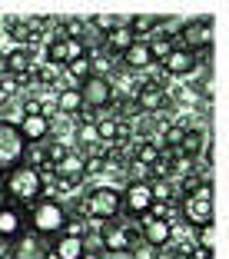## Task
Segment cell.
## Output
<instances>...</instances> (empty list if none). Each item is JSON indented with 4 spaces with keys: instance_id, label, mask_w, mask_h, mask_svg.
<instances>
[{
    "instance_id": "obj_10",
    "label": "cell",
    "mask_w": 229,
    "mask_h": 259,
    "mask_svg": "<svg viewBox=\"0 0 229 259\" xmlns=\"http://www.w3.org/2000/svg\"><path fill=\"white\" fill-rule=\"evenodd\" d=\"M209 44H213V20H206V17H199V20H190L183 23V44L190 54H209Z\"/></svg>"
},
{
    "instance_id": "obj_20",
    "label": "cell",
    "mask_w": 229,
    "mask_h": 259,
    "mask_svg": "<svg viewBox=\"0 0 229 259\" xmlns=\"http://www.w3.org/2000/svg\"><path fill=\"white\" fill-rule=\"evenodd\" d=\"M120 60H123V67H126V70H150L153 67V57H150L146 40H136L126 54H120Z\"/></svg>"
},
{
    "instance_id": "obj_33",
    "label": "cell",
    "mask_w": 229,
    "mask_h": 259,
    "mask_svg": "<svg viewBox=\"0 0 229 259\" xmlns=\"http://www.w3.org/2000/svg\"><path fill=\"white\" fill-rule=\"evenodd\" d=\"M80 259H103V252H100V249H90V246H86V249H83V256H80Z\"/></svg>"
},
{
    "instance_id": "obj_16",
    "label": "cell",
    "mask_w": 229,
    "mask_h": 259,
    "mask_svg": "<svg viewBox=\"0 0 229 259\" xmlns=\"http://www.w3.org/2000/svg\"><path fill=\"white\" fill-rule=\"evenodd\" d=\"M7 57V73L17 76V80H30L33 70H37V60H33V50L30 47H14Z\"/></svg>"
},
{
    "instance_id": "obj_25",
    "label": "cell",
    "mask_w": 229,
    "mask_h": 259,
    "mask_svg": "<svg viewBox=\"0 0 229 259\" xmlns=\"http://www.w3.org/2000/svg\"><path fill=\"white\" fill-rule=\"evenodd\" d=\"M7 30H10V37H14L20 47H27L30 40H37V27H33V20H10Z\"/></svg>"
},
{
    "instance_id": "obj_32",
    "label": "cell",
    "mask_w": 229,
    "mask_h": 259,
    "mask_svg": "<svg viewBox=\"0 0 229 259\" xmlns=\"http://www.w3.org/2000/svg\"><path fill=\"white\" fill-rule=\"evenodd\" d=\"M80 143H100V140H97V130H93V126H83V130H80Z\"/></svg>"
},
{
    "instance_id": "obj_24",
    "label": "cell",
    "mask_w": 229,
    "mask_h": 259,
    "mask_svg": "<svg viewBox=\"0 0 229 259\" xmlns=\"http://www.w3.org/2000/svg\"><path fill=\"white\" fill-rule=\"evenodd\" d=\"M126 27H130V33L136 40H150V33L160 30L163 20H160V17H130V20H126Z\"/></svg>"
},
{
    "instance_id": "obj_35",
    "label": "cell",
    "mask_w": 229,
    "mask_h": 259,
    "mask_svg": "<svg viewBox=\"0 0 229 259\" xmlns=\"http://www.w3.org/2000/svg\"><path fill=\"white\" fill-rule=\"evenodd\" d=\"M113 259H130V256H113Z\"/></svg>"
},
{
    "instance_id": "obj_17",
    "label": "cell",
    "mask_w": 229,
    "mask_h": 259,
    "mask_svg": "<svg viewBox=\"0 0 229 259\" xmlns=\"http://www.w3.org/2000/svg\"><path fill=\"white\" fill-rule=\"evenodd\" d=\"M50 243V259H80L86 249V239L70 236V233H60V236L47 239Z\"/></svg>"
},
{
    "instance_id": "obj_19",
    "label": "cell",
    "mask_w": 229,
    "mask_h": 259,
    "mask_svg": "<svg viewBox=\"0 0 229 259\" xmlns=\"http://www.w3.org/2000/svg\"><path fill=\"white\" fill-rule=\"evenodd\" d=\"M133 44H136V37L130 33V27H126V20H123L120 27H113V30H110L107 37H103V50H107V54H113V57L126 54V50H130Z\"/></svg>"
},
{
    "instance_id": "obj_36",
    "label": "cell",
    "mask_w": 229,
    "mask_h": 259,
    "mask_svg": "<svg viewBox=\"0 0 229 259\" xmlns=\"http://www.w3.org/2000/svg\"><path fill=\"white\" fill-rule=\"evenodd\" d=\"M0 123H4V113H0Z\"/></svg>"
},
{
    "instance_id": "obj_18",
    "label": "cell",
    "mask_w": 229,
    "mask_h": 259,
    "mask_svg": "<svg viewBox=\"0 0 229 259\" xmlns=\"http://www.w3.org/2000/svg\"><path fill=\"white\" fill-rule=\"evenodd\" d=\"M17 130H20L23 143H43L47 137H50V116H20V123H17Z\"/></svg>"
},
{
    "instance_id": "obj_12",
    "label": "cell",
    "mask_w": 229,
    "mask_h": 259,
    "mask_svg": "<svg viewBox=\"0 0 229 259\" xmlns=\"http://www.w3.org/2000/svg\"><path fill=\"white\" fill-rule=\"evenodd\" d=\"M140 239L153 249H163V246L173 243V223L163 220V216H143V226H140Z\"/></svg>"
},
{
    "instance_id": "obj_28",
    "label": "cell",
    "mask_w": 229,
    "mask_h": 259,
    "mask_svg": "<svg viewBox=\"0 0 229 259\" xmlns=\"http://www.w3.org/2000/svg\"><path fill=\"white\" fill-rule=\"evenodd\" d=\"M160 160H163V150H160L156 143H150V140H143V143L136 146V163H143L146 169H150V166H156Z\"/></svg>"
},
{
    "instance_id": "obj_27",
    "label": "cell",
    "mask_w": 229,
    "mask_h": 259,
    "mask_svg": "<svg viewBox=\"0 0 229 259\" xmlns=\"http://www.w3.org/2000/svg\"><path fill=\"white\" fill-rule=\"evenodd\" d=\"M60 37L80 44V40L86 37V20H80V17H70V20H63V23H60Z\"/></svg>"
},
{
    "instance_id": "obj_26",
    "label": "cell",
    "mask_w": 229,
    "mask_h": 259,
    "mask_svg": "<svg viewBox=\"0 0 229 259\" xmlns=\"http://www.w3.org/2000/svg\"><path fill=\"white\" fill-rule=\"evenodd\" d=\"M183 137H186V126L183 123H169L166 130H163V137H160V150L166 146V150H179V143H183Z\"/></svg>"
},
{
    "instance_id": "obj_3",
    "label": "cell",
    "mask_w": 229,
    "mask_h": 259,
    "mask_svg": "<svg viewBox=\"0 0 229 259\" xmlns=\"http://www.w3.org/2000/svg\"><path fill=\"white\" fill-rule=\"evenodd\" d=\"M76 206H80V213H83L86 220H100V223L116 220V216L123 213L120 190H116V186H93V190L86 193Z\"/></svg>"
},
{
    "instance_id": "obj_5",
    "label": "cell",
    "mask_w": 229,
    "mask_h": 259,
    "mask_svg": "<svg viewBox=\"0 0 229 259\" xmlns=\"http://www.w3.org/2000/svg\"><path fill=\"white\" fill-rule=\"evenodd\" d=\"M120 206L123 213L133 216V220H143V216L153 213V190H150V180H130L126 190H120Z\"/></svg>"
},
{
    "instance_id": "obj_13",
    "label": "cell",
    "mask_w": 229,
    "mask_h": 259,
    "mask_svg": "<svg viewBox=\"0 0 229 259\" xmlns=\"http://www.w3.org/2000/svg\"><path fill=\"white\" fill-rule=\"evenodd\" d=\"M27 229V213L14 203H0V243H14Z\"/></svg>"
},
{
    "instance_id": "obj_14",
    "label": "cell",
    "mask_w": 229,
    "mask_h": 259,
    "mask_svg": "<svg viewBox=\"0 0 229 259\" xmlns=\"http://www.w3.org/2000/svg\"><path fill=\"white\" fill-rule=\"evenodd\" d=\"M133 100H136V107L143 113H156V110L166 107V87H160L156 80H143V83L133 87Z\"/></svg>"
},
{
    "instance_id": "obj_29",
    "label": "cell",
    "mask_w": 229,
    "mask_h": 259,
    "mask_svg": "<svg viewBox=\"0 0 229 259\" xmlns=\"http://www.w3.org/2000/svg\"><path fill=\"white\" fill-rule=\"evenodd\" d=\"M63 73H67L70 80H76V83H83L86 76H90V60H86V57H76V60H70L67 67H63Z\"/></svg>"
},
{
    "instance_id": "obj_8",
    "label": "cell",
    "mask_w": 229,
    "mask_h": 259,
    "mask_svg": "<svg viewBox=\"0 0 229 259\" xmlns=\"http://www.w3.org/2000/svg\"><path fill=\"white\" fill-rule=\"evenodd\" d=\"M83 160H86V156H80V153L67 150V153H63V160L57 163L54 169H50V173L57 176V186H60V190H73V186L83 183V176H86Z\"/></svg>"
},
{
    "instance_id": "obj_6",
    "label": "cell",
    "mask_w": 229,
    "mask_h": 259,
    "mask_svg": "<svg viewBox=\"0 0 229 259\" xmlns=\"http://www.w3.org/2000/svg\"><path fill=\"white\" fill-rule=\"evenodd\" d=\"M23 156H27V143H23L17 123H0V176L10 173L14 166H20Z\"/></svg>"
},
{
    "instance_id": "obj_34",
    "label": "cell",
    "mask_w": 229,
    "mask_h": 259,
    "mask_svg": "<svg viewBox=\"0 0 229 259\" xmlns=\"http://www.w3.org/2000/svg\"><path fill=\"white\" fill-rule=\"evenodd\" d=\"M4 76H7V57L0 54V80H4Z\"/></svg>"
},
{
    "instance_id": "obj_21",
    "label": "cell",
    "mask_w": 229,
    "mask_h": 259,
    "mask_svg": "<svg viewBox=\"0 0 229 259\" xmlns=\"http://www.w3.org/2000/svg\"><path fill=\"white\" fill-rule=\"evenodd\" d=\"M93 130H97L100 143H110V140H123V137H126V126L120 123V116H100Z\"/></svg>"
},
{
    "instance_id": "obj_23",
    "label": "cell",
    "mask_w": 229,
    "mask_h": 259,
    "mask_svg": "<svg viewBox=\"0 0 229 259\" xmlns=\"http://www.w3.org/2000/svg\"><path fill=\"white\" fill-rule=\"evenodd\" d=\"M57 110H60V113H70V116L83 113V100H80L76 87H60V90H57Z\"/></svg>"
},
{
    "instance_id": "obj_2",
    "label": "cell",
    "mask_w": 229,
    "mask_h": 259,
    "mask_svg": "<svg viewBox=\"0 0 229 259\" xmlns=\"http://www.w3.org/2000/svg\"><path fill=\"white\" fill-rule=\"evenodd\" d=\"M70 213L63 209V203H57V199L50 196H40L37 203L30 206V213H27V229H33L37 236L43 239H54L63 233V226H67Z\"/></svg>"
},
{
    "instance_id": "obj_1",
    "label": "cell",
    "mask_w": 229,
    "mask_h": 259,
    "mask_svg": "<svg viewBox=\"0 0 229 259\" xmlns=\"http://www.w3.org/2000/svg\"><path fill=\"white\" fill-rule=\"evenodd\" d=\"M4 180V196H10L14 206H33L40 196H43V173H40L37 163H20L10 173L0 176Z\"/></svg>"
},
{
    "instance_id": "obj_15",
    "label": "cell",
    "mask_w": 229,
    "mask_h": 259,
    "mask_svg": "<svg viewBox=\"0 0 229 259\" xmlns=\"http://www.w3.org/2000/svg\"><path fill=\"white\" fill-rule=\"evenodd\" d=\"M196 63H199V57L196 54H190L186 47H173L166 57H163V73L166 76H190L193 70H196Z\"/></svg>"
},
{
    "instance_id": "obj_9",
    "label": "cell",
    "mask_w": 229,
    "mask_h": 259,
    "mask_svg": "<svg viewBox=\"0 0 229 259\" xmlns=\"http://www.w3.org/2000/svg\"><path fill=\"white\" fill-rule=\"evenodd\" d=\"M100 243L113 256H130L133 243H136V229H130L126 223H107L103 233H100Z\"/></svg>"
},
{
    "instance_id": "obj_22",
    "label": "cell",
    "mask_w": 229,
    "mask_h": 259,
    "mask_svg": "<svg viewBox=\"0 0 229 259\" xmlns=\"http://www.w3.org/2000/svg\"><path fill=\"white\" fill-rule=\"evenodd\" d=\"M206 130H186V137H183V143H179V153H186L190 160H196V156H203V150H206Z\"/></svg>"
},
{
    "instance_id": "obj_11",
    "label": "cell",
    "mask_w": 229,
    "mask_h": 259,
    "mask_svg": "<svg viewBox=\"0 0 229 259\" xmlns=\"http://www.w3.org/2000/svg\"><path fill=\"white\" fill-rule=\"evenodd\" d=\"M10 259H50V243L43 236H37L33 229H23L20 236L14 239Z\"/></svg>"
},
{
    "instance_id": "obj_4",
    "label": "cell",
    "mask_w": 229,
    "mask_h": 259,
    "mask_svg": "<svg viewBox=\"0 0 229 259\" xmlns=\"http://www.w3.org/2000/svg\"><path fill=\"white\" fill-rule=\"evenodd\" d=\"M179 216L190 229L213 226V186L203 183L199 190H193L190 196L179 199Z\"/></svg>"
},
{
    "instance_id": "obj_30",
    "label": "cell",
    "mask_w": 229,
    "mask_h": 259,
    "mask_svg": "<svg viewBox=\"0 0 229 259\" xmlns=\"http://www.w3.org/2000/svg\"><path fill=\"white\" fill-rule=\"evenodd\" d=\"M86 23H90V27H93V30L100 33V37H107V33L113 30V27H120L123 20H120V17H107V14H103V17H90Z\"/></svg>"
},
{
    "instance_id": "obj_31",
    "label": "cell",
    "mask_w": 229,
    "mask_h": 259,
    "mask_svg": "<svg viewBox=\"0 0 229 259\" xmlns=\"http://www.w3.org/2000/svg\"><path fill=\"white\" fill-rule=\"evenodd\" d=\"M193 233H196V243H193V246H199V249H213V226L193 229Z\"/></svg>"
},
{
    "instance_id": "obj_7",
    "label": "cell",
    "mask_w": 229,
    "mask_h": 259,
    "mask_svg": "<svg viewBox=\"0 0 229 259\" xmlns=\"http://www.w3.org/2000/svg\"><path fill=\"white\" fill-rule=\"evenodd\" d=\"M76 93L83 100V107H90V110H107L116 100V87L107 76H86L83 83H76Z\"/></svg>"
}]
</instances>
